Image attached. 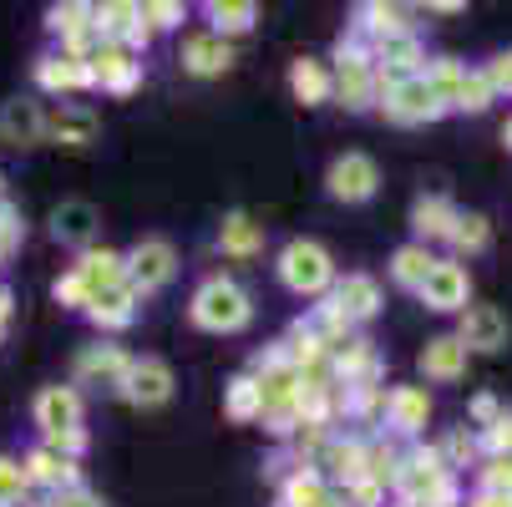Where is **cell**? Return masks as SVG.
I'll list each match as a JSON object with an SVG mask.
<instances>
[{"label":"cell","mask_w":512,"mask_h":507,"mask_svg":"<svg viewBox=\"0 0 512 507\" xmlns=\"http://www.w3.org/2000/svg\"><path fill=\"white\" fill-rule=\"evenodd\" d=\"M188 315H193L198 330L234 335V330H244V325L254 320V305H249V295H244V284H234V279H224V274H213V279H203V284L193 289Z\"/></svg>","instance_id":"obj_1"},{"label":"cell","mask_w":512,"mask_h":507,"mask_svg":"<svg viewBox=\"0 0 512 507\" xmlns=\"http://www.w3.org/2000/svg\"><path fill=\"white\" fill-rule=\"evenodd\" d=\"M279 279H284L289 295L315 300V295H325V289H330L335 264H330V254H325L320 244L295 239V244H284V254H279Z\"/></svg>","instance_id":"obj_2"},{"label":"cell","mask_w":512,"mask_h":507,"mask_svg":"<svg viewBox=\"0 0 512 507\" xmlns=\"http://www.w3.org/2000/svg\"><path fill=\"white\" fill-rule=\"evenodd\" d=\"M386 117L391 122H431V117H442L447 107H442V97H436L431 87H426V77L416 71V77H401V82H386Z\"/></svg>","instance_id":"obj_3"},{"label":"cell","mask_w":512,"mask_h":507,"mask_svg":"<svg viewBox=\"0 0 512 507\" xmlns=\"http://www.w3.org/2000/svg\"><path fill=\"white\" fill-rule=\"evenodd\" d=\"M178 269V254L168 239H142L132 254H127V284L137 289V295H148V289H163Z\"/></svg>","instance_id":"obj_4"},{"label":"cell","mask_w":512,"mask_h":507,"mask_svg":"<svg viewBox=\"0 0 512 507\" xmlns=\"http://www.w3.org/2000/svg\"><path fill=\"white\" fill-rule=\"evenodd\" d=\"M87 66H92V87H107V92H117V97H127V92L142 82V61H137L132 46H122V41H102V51H97Z\"/></svg>","instance_id":"obj_5"},{"label":"cell","mask_w":512,"mask_h":507,"mask_svg":"<svg viewBox=\"0 0 512 507\" xmlns=\"http://www.w3.org/2000/svg\"><path fill=\"white\" fill-rule=\"evenodd\" d=\"M325 183H330V198H340V203H365V198L376 193L381 173H376V163L365 158V153H345V158L330 163Z\"/></svg>","instance_id":"obj_6"},{"label":"cell","mask_w":512,"mask_h":507,"mask_svg":"<svg viewBox=\"0 0 512 507\" xmlns=\"http://www.w3.org/2000/svg\"><path fill=\"white\" fill-rule=\"evenodd\" d=\"M416 295L426 300V310H467V269L462 264H447V259H436L426 269V279L416 284Z\"/></svg>","instance_id":"obj_7"},{"label":"cell","mask_w":512,"mask_h":507,"mask_svg":"<svg viewBox=\"0 0 512 507\" xmlns=\"http://www.w3.org/2000/svg\"><path fill=\"white\" fill-rule=\"evenodd\" d=\"M36 426L51 437H66V431H82V396L71 386H46L36 396Z\"/></svg>","instance_id":"obj_8"},{"label":"cell","mask_w":512,"mask_h":507,"mask_svg":"<svg viewBox=\"0 0 512 507\" xmlns=\"http://www.w3.org/2000/svg\"><path fill=\"white\" fill-rule=\"evenodd\" d=\"M127 371H132V360L117 345H87L77 355V386H112V391H122Z\"/></svg>","instance_id":"obj_9"},{"label":"cell","mask_w":512,"mask_h":507,"mask_svg":"<svg viewBox=\"0 0 512 507\" xmlns=\"http://www.w3.org/2000/svg\"><path fill=\"white\" fill-rule=\"evenodd\" d=\"M122 396L132 406H163L173 396V371L163 366V360H132V371L122 381Z\"/></svg>","instance_id":"obj_10"},{"label":"cell","mask_w":512,"mask_h":507,"mask_svg":"<svg viewBox=\"0 0 512 507\" xmlns=\"http://www.w3.org/2000/svg\"><path fill=\"white\" fill-rule=\"evenodd\" d=\"M97 224H102L97 208L82 203V198H71V203H56V213H51V239L66 244V249H87L97 239Z\"/></svg>","instance_id":"obj_11"},{"label":"cell","mask_w":512,"mask_h":507,"mask_svg":"<svg viewBox=\"0 0 512 507\" xmlns=\"http://www.w3.org/2000/svg\"><path fill=\"white\" fill-rule=\"evenodd\" d=\"M46 137V112L26 97L6 102L0 107V142H11V148H36V142Z\"/></svg>","instance_id":"obj_12"},{"label":"cell","mask_w":512,"mask_h":507,"mask_svg":"<svg viewBox=\"0 0 512 507\" xmlns=\"http://www.w3.org/2000/svg\"><path fill=\"white\" fill-rule=\"evenodd\" d=\"M467 350H482V355H492V350H502L507 345V315L502 310H492V305H472L467 315H462V335H457Z\"/></svg>","instance_id":"obj_13"},{"label":"cell","mask_w":512,"mask_h":507,"mask_svg":"<svg viewBox=\"0 0 512 507\" xmlns=\"http://www.w3.org/2000/svg\"><path fill=\"white\" fill-rule=\"evenodd\" d=\"M36 82L46 92H82V87H92V66H87V56H71V51L41 56L36 61Z\"/></svg>","instance_id":"obj_14"},{"label":"cell","mask_w":512,"mask_h":507,"mask_svg":"<svg viewBox=\"0 0 512 507\" xmlns=\"http://www.w3.org/2000/svg\"><path fill=\"white\" fill-rule=\"evenodd\" d=\"M97 112L92 107H71V102H61L56 112H46V132L61 142V148H87V142L97 137Z\"/></svg>","instance_id":"obj_15"},{"label":"cell","mask_w":512,"mask_h":507,"mask_svg":"<svg viewBox=\"0 0 512 507\" xmlns=\"http://www.w3.org/2000/svg\"><path fill=\"white\" fill-rule=\"evenodd\" d=\"M229 61H234V46L218 36V31L183 41V66L193 71V77H218V71H229Z\"/></svg>","instance_id":"obj_16"},{"label":"cell","mask_w":512,"mask_h":507,"mask_svg":"<svg viewBox=\"0 0 512 507\" xmlns=\"http://www.w3.org/2000/svg\"><path fill=\"white\" fill-rule=\"evenodd\" d=\"M137 300H142V295H137V289H132L127 279H122V284L102 289V295L87 305V315H92L102 330H122V325H132V320H137Z\"/></svg>","instance_id":"obj_17"},{"label":"cell","mask_w":512,"mask_h":507,"mask_svg":"<svg viewBox=\"0 0 512 507\" xmlns=\"http://www.w3.org/2000/svg\"><path fill=\"white\" fill-rule=\"evenodd\" d=\"M457 219H462V213H457L452 198H442V193H426V198H416V208H411V229H416L421 239H452Z\"/></svg>","instance_id":"obj_18"},{"label":"cell","mask_w":512,"mask_h":507,"mask_svg":"<svg viewBox=\"0 0 512 507\" xmlns=\"http://www.w3.org/2000/svg\"><path fill=\"white\" fill-rule=\"evenodd\" d=\"M335 310L355 325V320H371L376 310H381V289H376V279L371 274H350V279H340V289H335Z\"/></svg>","instance_id":"obj_19"},{"label":"cell","mask_w":512,"mask_h":507,"mask_svg":"<svg viewBox=\"0 0 512 507\" xmlns=\"http://www.w3.org/2000/svg\"><path fill=\"white\" fill-rule=\"evenodd\" d=\"M426 416H431V401H426V391H416V386H401V391H391V396H386V426H396L401 437H416V431L426 426Z\"/></svg>","instance_id":"obj_20"},{"label":"cell","mask_w":512,"mask_h":507,"mask_svg":"<svg viewBox=\"0 0 512 507\" xmlns=\"http://www.w3.org/2000/svg\"><path fill=\"white\" fill-rule=\"evenodd\" d=\"M421 371H426L431 381H457V376H467V345H462L457 335L431 340V345L421 350Z\"/></svg>","instance_id":"obj_21"},{"label":"cell","mask_w":512,"mask_h":507,"mask_svg":"<svg viewBox=\"0 0 512 507\" xmlns=\"http://www.w3.org/2000/svg\"><path fill=\"white\" fill-rule=\"evenodd\" d=\"M77 279L92 289V300H97L102 289H112V284H122V279H127V259H122V254H112V249H102V254H97V249H87V254H82V264H77Z\"/></svg>","instance_id":"obj_22"},{"label":"cell","mask_w":512,"mask_h":507,"mask_svg":"<svg viewBox=\"0 0 512 507\" xmlns=\"http://www.w3.org/2000/svg\"><path fill=\"white\" fill-rule=\"evenodd\" d=\"M26 477H31V482H46V487H71V482H77V462L61 457V452L46 442V447H36V452L26 457Z\"/></svg>","instance_id":"obj_23"},{"label":"cell","mask_w":512,"mask_h":507,"mask_svg":"<svg viewBox=\"0 0 512 507\" xmlns=\"http://www.w3.org/2000/svg\"><path fill=\"white\" fill-rule=\"evenodd\" d=\"M355 21H360V31H365V36H376V41H386V36H401V31H406V16H401L396 0H360Z\"/></svg>","instance_id":"obj_24"},{"label":"cell","mask_w":512,"mask_h":507,"mask_svg":"<svg viewBox=\"0 0 512 507\" xmlns=\"http://www.w3.org/2000/svg\"><path fill=\"white\" fill-rule=\"evenodd\" d=\"M218 249L234 254V259H254V254L264 249V234H259L254 219H244V213H229L224 229H218Z\"/></svg>","instance_id":"obj_25"},{"label":"cell","mask_w":512,"mask_h":507,"mask_svg":"<svg viewBox=\"0 0 512 507\" xmlns=\"http://www.w3.org/2000/svg\"><path fill=\"white\" fill-rule=\"evenodd\" d=\"M289 87H295V97L305 102V107H315V102H325L330 92H335V82H330V71L320 66V61H295V71H289Z\"/></svg>","instance_id":"obj_26"},{"label":"cell","mask_w":512,"mask_h":507,"mask_svg":"<svg viewBox=\"0 0 512 507\" xmlns=\"http://www.w3.org/2000/svg\"><path fill=\"white\" fill-rule=\"evenodd\" d=\"M224 411H229L234 421H259V416H264V391H259V381H254V376H239V381L224 391Z\"/></svg>","instance_id":"obj_27"},{"label":"cell","mask_w":512,"mask_h":507,"mask_svg":"<svg viewBox=\"0 0 512 507\" xmlns=\"http://www.w3.org/2000/svg\"><path fill=\"white\" fill-rule=\"evenodd\" d=\"M203 11L213 21V31H249L254 26V0H203Z\"/></svg>","instance_id":"obj_28"},{"label":"cell","mask_w":512,"mask_h":507,"mask_svg":"<svg viewBox=\"0 0 512 507\" xmlns=\"http://www.w3.org/2000/svg\"><path fill=\"white\" fill-rule=\"evenodd\" d=\"M431 264H436V259L426 254V244H406V249H396V259H391V279L406 284V289H416Z\"/></svg>","instance_id":"obj_29"},{"label":"cell","mask_w":512,"mask_h":507,"mask_svg":"<svg viewBox=\"0 0 512 507\" xmlns=\"http://www.w3.org/2000/svg\"><path fill=\"white\" fill-rule=\"evenodd\" d=\"M325 502H330V492L315 472H300L284 482V507H325Z\"/></svg>","instance_id":"obj_30"},{"label":"cell","mask_w":512,"mask_h":507,"mask_svg":"<svg viewBox=\"0 0 512 507\" xmlns=\"http://www.w3.org/2000/svg\"><path fill=\"white\" fill-rule=\"evenodd\" d=\"M487 239H492V229H487L482 213H467V219H457V229H452V244H457L462 254H482Z\"/></svg>","instance_id":"obj_31"},{"label":"cell","mask_w":512,"mask_h":507,"mask_svg":"<svg viewBox=\"0 0 512 507\" xmlns=\"http://www.w3.org/2000/svg\"><path fill=\"white\" fill-rule=\"evenodd\" d=\"M492 97H497V92L487 87L482 71H467L462 87H457V102H452V107H462V112H487V102H492Z\"/></svg>","instance_id":"obj_32"},{"label":"cell","mask_w":512,"mask_h":507,"mask_svg":"<svg viewBox=\"0 0 512 507\" xmlns=\"http://www.w3.org/2000/svg\"><path fill=\"white\" fill-rule=\"evenodd\" d=\"M142 21L148 31H173L183 21V0H142Z\"/></svg>","instance_id":"obj_33"},{"label":"cell","mask_w":512,"mask_h":507,"mask_svg":"<svg viewBox=\"0 0 512 507\" xmlns=\"http://www.w3.org/2000/svg\"><path fill=\"white\" fill-rule=\"evenodd\" d=\"M26 487H31L26 467H21V462H6V457H0V507L21 502V497H26Z\"/></svg>","instance_id":"obj_34"},{"label":"cell","mask_w":512,"mask_h":507,"mask_svg":"<svg viewBox=\"0 0 512 507\" xmlns=\"http://www.w3.org/2000/svg\"><path fill=\"white\" fill-rule=\"evenodd\" d=\"M477 447H482V442L472 437V431H452V437L442 442V462H447V467H467V462L477 457Z\"/></svg>","instance_id":"obj_35"},{"label":"cell","mask_w":512,"mask_h":507,"mask_svg":"<svg viewBox=\"0 0 512 507\" xmlns=\"http://www.w3.org/2000/svg\"><path fill=\"white\" fill-rule=\"evenodd\" d=\"M482 447H487L492 457H512V416L487 421V431H482Z\"/></svg>","instance_id":"obj_36"},{"label":"cell","mask_w":512,"mask_h":507,"mask_svg":"<svg viewBox=\"0 0 512 507\" xmlns=\"http://www.w3.org/2000/svg\"><path fill=\"white\" fill-rule=\"evenodd\" d=\"M56 300H61L66 310H87V305H92V289L77 279V269H71L66 279H56Z\"/></svg>","instance_id":"obj_37"},{"label":"cell","mask_w":512,"mask_h":507,"mask_svg":"<svg viewBox=\"0 0 512 507\" xmlns=\"http://www.w3.org/2000/svg\"><path fill=\"white\" fill-rule=\"evenodd\" d=\"M11 249H21V213L0 198V259H6Z\"/></svg>","instance_id":"obj_38"},{"label":"cell","mask_w":512,"mask_h":507,"mask_svg":"<svg viewBox=\"0 0 512 507\" xmlns=\"http://www.w3.org/2000/svg\"><path fill=\"white\" fill-rule=\"evenodd\" d=\"M482 487L487 492H507L512 497V457H492L487 472H482Z\"/></svg>","instance_id":"obj_39"},{"label":"cell","mask_w":512,"mask_h":507,"mask_svg":"<svg viewBox=\"0 0 512 507\" xmlns=\"http://www.w3.org/2000/svg\"><path fill=\"white\" fill-rule=\"evenodd\" d=\"M482 77H487L492 92H512V51L507 56H492V66L482 71Z\"/></svg>","instance_id":"obj_40"},{"label":"cell","mask_w":512,"mask_h":507,"mask_svg":"<svg viewBox=\"0 0 512 507\" xmlns=\"http://www.w3.org/2000/svg\"><path fill=\"white\" fill-rule=\"evenodd\" d=\"M51 507H102V497H97V492H87L82 482H71V487H61V492H56V502H51Z\"/></svg>","instance_id":"obj_41"},{"label":"cell","mask_w":512,"mask_h":507,"mask_svg":"<svg viewBox=\"0 0 512 507\" xmlns=\"http://www.w3.org/2000/svg\"><path fill=\"white\" fill-rule=\"evenodd\" d=\"M381 492H386V487H381V482H371V477H355V482H350V502H355V507H376V502H381Z\"/></svg>","instance_id":"obj_42"},{"label":"cell","mask_w":512,"mask_h":507,"mask_svg":"<svg viewBox=\"0 0 512 507\" xmlns=\"http://www.w3.org/2000/svg\"><path fill=\"white\" fill-rule=\"evenodd\" d=\"M472 507H512V497H507V492H487V487H482V492L472 497Z\"/></svg>","instance_id":"obj_43"},{"label":"cell","mask_w":512,"mask_h":507,"mask_svg":"<svg viewBox=\"0 0 512 507\" xmlns=\"http://www.w3.org/2000/svg\"><path fill=\"white\" fill-rule=\"evenodd\" d=\"M472 416H477V421H497V401H492V396H477V401H472Z\"/></svg>","instance_id":"obj_44"},{"label":"cell","mask_w":512,"mask_h":507,"mask_svg":"<svg viewBox=\"0 0 512 507\" xmlns=\"http://www.w3.org/2000/svg\"><path fill=\"white\" fill-rule=\"evenodd\" d=\"M426 11H442V16H452V11H467V0H426Z\"/></svg>","instance_id":"obj_45"},{"label":"cell","mask_w":512,"mask_h":507,"mask_svg":"<svg viewBox=\"0 0 512 507\" xmlns=\"http://www.w3.org/2000/svg\"><path fill=\"white\" fill-rule=\"evenodd\" d=\"M6 325H11V295L0 289V335H6Z\"/></svg>","instance_id":"obj_46"},{"label":"cell","mask_w":512,"mask_h":507,"mask_svg":"<svg viewBox=\"0 0 512 507\" xmlns=\"http://www.w3.org/2000/svg\"><path fill=\"white\" fill-rule=\"evenodd\" d=\"M507 148H512V122H507Z\"/></svg>","instance_id":"obj_47"},{"label":"cell","mask_w":512,"mask_h":507,"mask_svg":"<svg viewBox=\"0 0 512 507\" xmlns=\"http://www.w3.org/2000/svg\"><path fill=\"white\" fill-rule=\"evenodd\" d=\"M401 507H411V502H401Z\"/></svg>","instance_id":"obj_48"},{"label":"cell","mask_w":512,"mask_h":507,"mask_svg":"<svg viewBox=\"0 0 512 507\" xmlns=\"http://www.w3.org/2000/svg\"><path fill=\"white\" fill-rule=\"evenodd\" d=\"M11 507H21V502H11Z\"/></svg>","instance_id":"obj_49"}]
</instances>
